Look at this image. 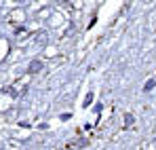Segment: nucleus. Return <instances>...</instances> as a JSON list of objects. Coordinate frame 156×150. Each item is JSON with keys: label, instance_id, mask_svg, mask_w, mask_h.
I'll return each instance as SVG.
<instances>
[{"label": "nucleus", "instance_id": "1", "mask_svg": "<svg viewBox=\"0 0 156 150\" xmlns=\"http://www.w3.org/2000/svg\"><path fill=\"white\" fill-rule=\"evenodd\" d=\"M42 70V61H38V59H34L30 66H27V72H32V74H36V72H40Z\"/></svg>", "mask_w": 156, "mask_h": 150}, {"label": "nucleus", "instance_id": "2", "mask_svg": "<svg viewBox=\"0 0 156 150\" xmlns=\"http://www.w3.org/2000/svg\"><path fill=\"white\" fill-rule=\"evenodd\" d=\"M154 87H156V80H154V78H150V80L146 82V87H144V91H146V93H150V91H154Z\"/></svg>", "mask_w": 156, "mask_h": 150}, {"label": "nucleus", "instance_id": "3", "mask_svg": "<svg viewBox=\"0 0 156 150\" xmlns=\"http://www.w3.org/2000/svg\"><path fill=\"white\" fill-rule=\"evenodd\" d=\"M133 125V114H125V127Z\"/></svg>", "mask_w": 156, "mask_h": 150}, {"label": "nucleus", "instance_id": "4", "mask_svg": "<svg viewBox=\"0 0 156 150\" xmlns=\"http://www.w3.org/2000/svg\"><path fill=\"white\" fill-rule=\"evenodd\" d=\"M93 101V93H87V97H84V106H89Z\"/></svg>", "mask_w": 156, "mask_h": 150}]
</instances>
